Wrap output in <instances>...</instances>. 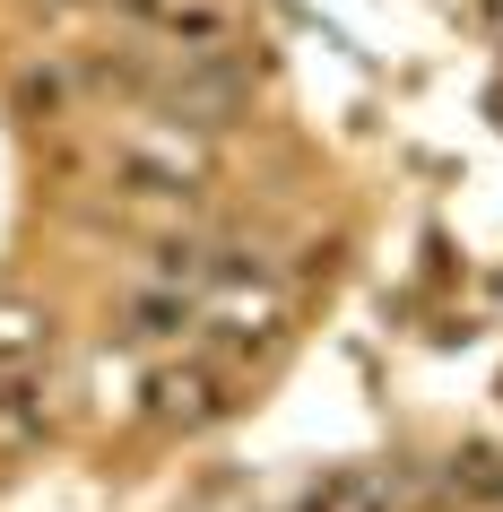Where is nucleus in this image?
I'll list each match as a JSON object with an SVG mask.
<instances>
[{
	"label": "nucleus",
	"mask_w": 503,
	"mask_h": 512,
	"mask_svg": "<svg viewBox=\"0 0 503 512\" xmlns=\"http://www.w3.org/2000/svg\"><path fill=\"white\" fill-rule=\"evenodd\" d=\"M139 105L165 113L174 131H235V113L252 105V70H243L235 53H217V61H174L165 53V70L148 79Z\"/></svg>",
	"instance_id": "obj_1"
},
{
	"label": "nucleus",
	"mask_w": 503,
	"mask_h": 512,
	"mask_svg": "<svg viewBox=\"0 0 503 512\" xmlns=\"http://www.w3.org/2000/svg\"><path fill=\"white\" fill-rule=\"evenodd\" d=\"M139 35H157L174 61H217V53H243V18L235 0H165Z\"/></svg>",
	"instance_id": "obj_2"
},
{
	"label": "nucleus",
	"mask_w": 503,
	"mask_h": 512,
	"mask_svg": "<svg viewBox=\"0 0 503 512\" xmlns=\"http://www.w3.org/2000/svg\"><path fill=\"white\" fill-rule=\"evenodd\" d=\"M226 408H235V391H226L217 365H165V374H148V417H157V426L200 434V426H217Z\"/></svg>",
	"instance_id": "obj_3"
},
{
	"label": "nucleus",
	"mask_w": 503,
	"mask_h": 512,
	"mask_svg": "<svg viewBox=\"0 0 503 512\" xmlns=\"http://www.w3.org/2000/svg\"><path fill=\"white\" fill-rule=\"evenodd\" d=\"M70 105H79V61L70 53H35V61L9 70V113L18 122L53 131V122H70Z\"/></svg>",
	"instance_id": "obj_4"
},
{
	"label": "nucleus",
	"mask_w": 503,
	"mask_h": 512,
	"mask_svg": "<svg viewBox=\"0 0 503 512\" xmlns=\"http://www.w3.org/2000/svg\"><path fill=\"white\" fill-rule=\"evenodd\" d=\"M408 495H417L408 469H339V478H321L295 512H408Z\"/></svg>",
	"instance_id": "obj_5"
},
{
	"label": "nucleus",
	"mask_w": 503,
	"mask_h": 512,
	"mask_svg": "<svg viewBox=\"0 0 503 512\" xmlns=\"http://www.w3.org/2000/svg\"><path fill=\"white\" fill-rule=\"evenodd\" d=\"M44 434H53L44 374H0V443H44Z\"/></svg>",
	"instance_id": "obj_6"
},
{
	"label": "nucleus",
	"mask_w": 503,
	"mask_h": 512,
	"mask_svg": "<svg viewBox=\"0 0 503 512\" xmlns=\"http://www.w3.org/2000/svg\"><path fill=\"white\" fill-rule=\"evenodd\" d=\"M122 322H131V339H174V330H191V304L183 287H148V296L122 304Z\"/></svg>",
	"instance_id": "obj_7"
},
{
	"label": "nucleus",
	"mask_w": 503,
	"mask_h": 512,
	"mask_svg": "<svg viewBox=\"0 0 503 512\" xmlns=\"http://www.w3.org/2000/svg\"><path fill=\"white\" fill-rule=\"evenodd\" d=\"M451 495L503 504V452H495V443H460V452H451Z\"/></svg>",
	"instance_id": "obj_8"
},
{
	"label": "nucleus",
	"mask_w": 503,
	"mask_h": 512,
	"mask_svg": "<svg viewBox=\"0 0 503 512\" xmlns=\"http://www.w3.org/2000/svg\"><path fill=\"white\" fill-rule=\"evenodd\" d=\"M113 183L131 191V200H191V174H174V165H148V157H131V148H122V157H113Z\"/></svg>",
	"instance_id": "obj_9"
},
{
	"label": "nucleus",
	"mask_w": 503,
	"mask_h": 512,
	"mask_svg": "<svg viewBox=\"0 0 503 512\" xmlns=\"http://www.w3.org/2000/svg\"><path fill=\"white\" fill-rule=\"evenodd\" d=\"M157 278H165V287H191V278H209V243L165 235V243H157Z\"/></svg>",
	"instance_id": "obj_10"
},
{
	"label": "nucleus",
	"mask_w": 503,
	"mask_h": 512,
	"mask_svg": "<svg viewBox=\"0 0 503 512\" xmlns=\"http://www.w3.org/2000/svg\"><path fill=\"white\" fill-rule=\"evenodd\" d=\"M209 278H226V287H243V278H252V287H261L269 261H261V252H243V243H209Z\"/></svg>",
	"instance_id": "obj_11"
},
{
	"label": "nucleus",
	"mask_w": 503,
	"mask_h": 512,
	"mask_svg": "<svg viewBox=\"0 0 503 512\" xmlns=\"http://www.w3.org/2000/svg\"><path fill=\"white\" fill-rule=\"evenodd\" d=\"M53 322H35V313H0V356H27Z\"/></svg>",
	"instance_id": "obj_12"
}]
</instances>
